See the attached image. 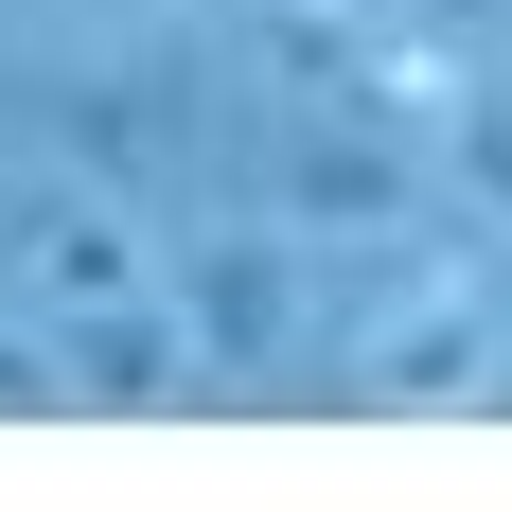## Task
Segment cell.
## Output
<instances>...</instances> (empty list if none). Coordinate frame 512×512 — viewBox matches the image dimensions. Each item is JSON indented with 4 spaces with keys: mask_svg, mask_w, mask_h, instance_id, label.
Returning <instances> with one entry per match:
<instances>
[{
    "mask_svg": "<svg viewBox=\"0 0 512 512\" xmlns=\"http://www.w3.org/2000/svg\"><path fill=\"white\" fill-rule=\"evenodd\" d=\"M371 283L354 336H336V371H354V407H460V389H495L512 318H495V265H442V248H389L371 230Z\"/></svg>",
    "mask_w": 512,
    "mask_h": 512,
    "instance_id": "cell-1",
    "label": "cell"
},
{
    "mask_svg": "<svg viewBox=\"0 0 512 512\" xmlns=\"http://www.w3.org/2000/svg\"><path fill=\"white\" fill-rule=\"evenodd\" d=\"M177 336H195V371H283L301 354V248L283 230H212L195 265H177Z\"/></svg>",
    "mask_w": 512,
    "mask_h": 512,
    "instance_id": "cell-2",
    "label": "cell"
},
{
    "mask_svg": "<svg viewBox=\"0 0 512 512\" xmlns=\"http://www.w3.org/2000/svg\"><path fill=\"white\" fill-rule=\"evenodd\" d=\"M424 159L407 124H371V106H301L283 124V230H407Z\"/></svg>",
    "mask_w": 512,
    "mask_h": 512,
    "instance_id": "cell-3",
    "label": "cell"
},
{
    "mask_svg": "<svg viewBox=\"0 0 512 512\" xmlns=\"http://www.w3.org/2000/svg\"><path fill=\"white\" fill-rule=\"evenodd\" d=\"M195 389V336L159 301H71L53 318V407H177Z\"/></svg>",
    "mask_w": 512,
    "mask_h": 512,
    "instance_id": "cell-4",
    "label": "cell"
},
{
    "mask_svg": "<svg viewBox=\"0 0 512 512\" xmlns=\"http://www.w3.org/2000/svg\"><path fill=\"white\" fill-rule=\"evenodd\" d=\"M18 283H36L53 318H71V301H142V230H124L106 195H36V212H18Z\"/></svg>",
    "mask_w": 512,
    "mask_h": 512,
    "instance_id": "cell-5",
    "label": "cell"
},
{
    "mask_svg": "<svg viewBox=\"0 0 512 512\" xmlns=\"http://www.w3.org/2000/svg\"><path fill=\"white\" fill-rule=\"evenodd\" d=\"M442 177L512 230V89H477V71H460V106H442Z\"/></svg>",
    "mask_w": 512,
    "mask_h": 512,
    "instance_id": "cell-6",
    "label": "cell"
},
{
    "mask_svg": "<svg viewBox=\"0 0 512 512\" xmlns=\"http://www.w3.org/2000/svg\"><path fill=\"white\" fill-rule=\"evenodd\" d=\"M142 124H159V71H106V89H71V142H89L106 177L142 159Z\"/></svg>",
    "mask_w": 512,
    "mask_h": 512,
    "instance_id": "cell-7",
    "label": "cell"
},
{
    "mask_svg": "<svg viewBox=\"0 0 512 512\" xmlns=\"http://www.w3.org/2000/svg\"><path fill=\"white\" fill-rule=\"evenodd\" d=\"M0 407H53V354H36V336H0Z\"/></svg>",
    "mask_w": 512,
    "mask_h": 512,
    "instance_id": "cell-8",
    "label": "cell"
},
{
    "mask_svg": "<svg viewBox=\"0 0 512 512\" xmlns=\"http://www.w3.org/2000/svg\"><path fill=\"white\" fill-rule=\"evenodd\" d=\"M354 18H424V0H354Z\"/></svg>",
    "mask_w": 512,
    "mask_h": 512,
    "instance_id": "cell-9",
    "label": "cell"
},
{
    "mask_svg": "<svg viewBox=\"0 0 512 512\" xmlns=\"http://www.w3.org/2000/svg\"><path fill=\"white\" fill-rule=\"evenodd\" d=\"M460 18H477V0H460Z\"/></svg>",
    "mask_w": 512,
    "mask_h": 512,
    "instance_id": "cell-10",
    "label": "cell"
}]
</instances>
